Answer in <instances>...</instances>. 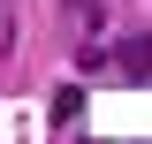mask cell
<instances>
[{"instance_id": "obj_3", "label": "cell", "mask_w": 152, "mask_h": 144, "mask_svg": "<svg viewBox=\"0 0 152 144\" xmlns=\"http://www.w3.org/2000/svg\"><path fill=\"white\" fill-rule=\"evenodd\" d=\"M76 8H84V0H76Z\"/></svg>"}, {"instance_id": "obj_1", "label": "cell", "mask_w": 152, "mask_h": 144, "mask_svg": "<svg viewBox=\"0 0 152 144\" xmlns=\"http://www.w3.org/2000/svg\"><path fill=\"white\" fill-rule=\"evenodd\" d=\"M122 76H152V38H129L122 46Z\"/></svg>"}, {"instance_id": "obj_2", "label": "cell", "mask_w": 152, "mask_h": 144, "mask_svg": "<svg viewBox=\"0 0 152 144\" xmlns=\"http://www.w3.org/2000/svg\"><path fill=\"white\" fill-rule=\"evenodd\" d=\"M76 114H84V91H76V84L53 91V121H76Z\"/></svg>"}]
</instances>
